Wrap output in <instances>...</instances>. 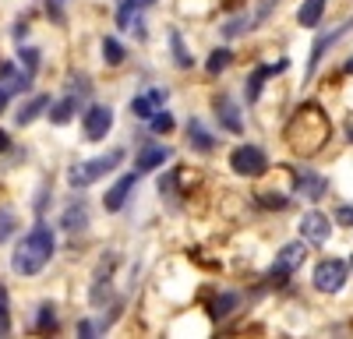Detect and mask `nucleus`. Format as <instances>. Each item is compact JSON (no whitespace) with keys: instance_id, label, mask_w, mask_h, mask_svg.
Wrapping results in <instances>:
<instances>
[{"instance_id":"f257e3e1","label":"nucleus","mask_w":353,"mask_h":339,"mask_svg":"<svg viewBox=\"0 0 353 339\" xmlns=\"http://www.w3.org/2000/svg\"><path fill=\"white\" fill-rule=\"evenodd\" d=\"M329 138H332V124H329L325 110H321L318 103H304L286 124V145L304 159L318 156L321 149H325Z\"/></svg>"},{"instance_id":"f03ea898","label":"nucleus","mask_w":353,"mask_h":339,"mask_svg":"<svg viewBox=\"0 0 353 339\" xmlns=\"http://www.w3.org/2000/svg\"><path fill=\"white\" fill-rule=\"evenodd\" d=\"M53 251H57L53 230H50L46 223H36L32 230L18 240V247H14V254H11V269H14L18 276H25V279H28V276H39V272L50 265Z\"/></svg>"},{"instance_id":"7ed1b4c3","label":"nucleus","mask_w":353,"mask_h":339,"mask_svg":"<svg viewBox=\"0 0 353 339\" xmlns=\"http://www.w3.org/2000/svg\"><path fill=\"white\" fill-rule=\"evenodd\" d=\"M121 159H124V149H110L106 156H96V159H88V163H78L71 174H68V181H71V187H88V184H96L99 177H106L110 170H117L121 166Z\"/></svg>"},{"instance_id":"20e7f679","label":"nucleus","mask_w":353,"mask_h":339,"mask_svg":"<svg viewBox=\"0 0 353 339\" xmlns=\"http://www.w3.org/2000/svg\"><path fill=\"white\" fill-rule=\"evenodd\" d=\"M346 276H350V265L343 258H325V262H318L314 265V287L321 294H339L346 287Z\"/></svg>"},{"instance_id":"39448f33","label":"nucleus","mask_w":353,"mask_h":339,"mask_svg":"<svg viewBox=\"0 0 353 339\" xmlns=\"http://www.w3.org/2000/svg\"><path fill=\"white\" fill-rule=\"evenodd\" d=\"M304 254H307V247H304V240H293V244H286L279 254H276V262H272V269H269V282H276V287H283V282L297 272V265L304 262Z\"/></svg>"},{"instance_id":"423d86ee","label":"nucleus","mask_w":353,"mask_h":339,"mask_svg":"<svg viewBox=\"0 0 353 339\" xmlns=\"http://www.w3.org/2000/svg\"><path fill=\"white\" fill-rule=\"evenodd\" d=\"M230 166H233V174H241V177H261L265 170H269V156L258 145H237L230 156Z\"/></svg>"},{"instance_id":"0eeeda50","label":"nucleus","mask_w":353,"mask_h":339,"mask_svg":"<svg viewBox=\"0 0 353 339\" xmlns=\"http://www.w3.org/2000/svg\"><path fill=\"white\" fill-rule=\"evenodd\" d=\"M113 127V110L96 103V106H88L85 110V117H81V131H85V141H103Z\"/></svg>"},{"instance_id":"6e6552de","label":"nucleus","mask_w":353,"mask_h":339,"mask_svg":"<svg viewBox=\"0 0 353 339\" xmlns=\"http://www.w3.org/2000/svg\"><path fill=\"white\" fill-rule=\"evenodd\" d=\"M134 184H138V174H124L121 181H117V184L103 194V209H106V212H121V209L128 205V198H131Z\"/></svg>"},{"instance_id":"1a4fd4ad","label":"nucleus","mask_w":353,"mask_h":339,"mask_svg":"<svg viewBox=\"0 0 353 339\" xmlns=\"http://www.w3.org/2000/svg\"><path fill=\"white\" fill-rule=\"evenodd\" d=\"M329 234H332L329 216H321V212H307V216L301 219V237H304V244H307V240H311V244H325V240H329Z\"/></svg>"},{"instance_id":"9d476101","label":"nucleus","mask_w":353,"mask_h":339,"mask_svg":"<svg viewBox=\"0 0 353 339\" xmlns=\"http://www.w3.org/2000/svg\"><path fill=\"white\" fill-rule=\"evenodd\" d=\"M166 159H170V149L166 145H141L134 166H138V174H152V170H159Z\"/></svg>"},{"instance_id":"9b49d317","label":"nucleus","mask_w":353,"mask_h":339,"mask_svg":"<svg viewBox=\"0 0 353 339\" xmlns=\"http://www.w3.org/2000/svg\"><path fill=\"white\" fill-rule=\"evenodd\" d=\"M216 117H219V124H223L226 131H233V134H241V131H244L241 110L233 106V99H230V96H219V99H216Z\"/></svg>"},{"instance_id":"f8f14e48","label":"nucleus","mask_w":353,"mask_h":339,"mask_svg":"<svg viewBox=\"0 0 353 339\" xmlns=\"http://www.w3.org/2000/svg\"><path fill=\"white\" fill-rule=\"evenodd\" d=\"M325 191H329V181H325V177H318V174H311V170H304V174L297 177V194L311 198V202L325 198Z\"/></svg>"},{"instance_id":"ddd939ff","label":"nucleus","mask_w":353,"mask_h":339,"mask_svg":"<svg viewBox=\"0 0 353 339\" xmlns=\"http://www.w3.org/2000/svg\"><path fill=\"white\" fill-rule=\"evenodd\" d=\"M78 110H81V96L71 92V96H64L61 103H53V106H50V121H53V124H68Z\"/></svg>"},{"instance_id":"4468645a","label":"nucleus","mask_w":353,"mask_h":339,"mask_svg":"<svg viewBox=\"0 0 353 339\" xmlns=\"http://www.w3.org/2000/svg\"><path fill=\"white\" fill-rule=\"evenodd\" d=\"M283 68H286V64H276V68H272V64L254 68V71H251V78H248V89H244V92H248V103H254V99L261 96V85H265V78H272V74H276V71H283Z\"/></svg>"},{"instance_id":"2eb2a0df","label":"nucleus","mask_w":353,"mask_h":339,"mask_svg":"<svg viewBox=\"0 0 353 339\" xmlns=\"http://www.w3.org/2000/svg\"><path fill=\"white\" fill-rule=\"evenodd\" d=\"M350 28H353V21H346V25H339V28H336V32H329V36H321V39L314 43V50H311V71H314V68L321 64V56H325V50H329L332 43H339V39H343V36L350 32Z\"/></svg>"},{"instance_id":"dca6fc26","label":"nucleus","mask_w":353,"mask_h":339,"mask_svg":"<svg viewBox=\"0 0 353 339\" xmlns=\"http://www.w3.org/2000/svg\"><path fill=\"white\" fill-rule=\"evenodd\" d=\"M88 223V209H85V202H81V198H74V202L64 209V219H61V226H64V230H81V226Z\"/></svg>"},{"instance_id":"f3484780","label":"nucleus","mask_w":353,"mask_h":339,"mask_svg":"<svg viewBox=\"0 0 353 339\" xmlns=\"http://www.w3.org/2000/svg\"><path fill=\"white\" fill-rule=\"evenodd\" d=\"M50 106V96H36V99H28L18 113H14V121H18V127H25V124H32L36 117H43V110Z\"/></svg>"},{"instance_id":"a211bd4d","label":"nucleus","mask_w":353,"mask_h":339,"mask_svg":"<svg viewBox=\"0 0 353 339\" xmlns=\"http://www.w3.org/2000/svg\"><path fill=\"white\" fill-rule=\"evenodd\" d=\"M188 138H191V145H194L198 152H212V149H216V138L205 131L201 121H188Z\"/></svg>"},{"instance_id":"6ab92c4d","label":"nucleus","mask_w":353,"mask_h":339,"mask_svg":"<svg viewBox=\"0 0 353 339\" xmlns=\"http://www.w3.org/2000/svg\"><path fill=\"white\" fill-rule=\"evenodd\" d=\"M321 14H325V0H304L301 11H297V21H301L304 28H314V25L321 21Z\"/></svg>"},{"instance_id":"aec40b11","label":"nucleus","mask_w":353,"mask_h":339,"mask_svg":"<svg viewBox=\"0 0 353 339\" xmlns=\"http://www.w3.org/2000/svg\"><path fill=\"white\" fill-rule=\"evenodd\" d=\"M124 56H128V50H124L121 43H117L113 36H106V39H103V61H106V64H113V68H117V64H124Z\"/></svg>"},{"instance_id":"412c9836","label":"nucleus","mask_w":353,"mask_h":339,"mask_svg":"<svg viewBox=\"0 0 353 339\" xmlns=\"http://www.w3.org/2000/svg\"><path fill=\"white\" fill-rule=\"evenodd\" d=\"M170 46H173V61H176V68H191L194 61H191V53H188V46H184V39H181V32H170Z\"/></svg>"},{"instance_id":"4be33fe9","label":"nucleus","mask_w":353,"mask_h":339,"mask_svg":"<svg viewBox=\"0 0 353 339\" xmlns=\"http://www.w3.org/2000/svg\"><path fill=\"white\" fill-rule=\"evenodd\" d=\"M36 329H39V332H53V329H57V307H53V304H39Z\"/></svg>"},{"instance_id":"5701e85b","label":"nucleus","mask_w":353,"mask_h":339,"mask_svg":"<svg viewBox=\"0 0 353 339\" xmlns=\"http://www.w3.org/2000/svg\"><path fill=\"white\" fill-rule=\"evenodd\" d=\"M230 61H233L230 50H212V56H209V64H205V71L216 78V74H223V71L230 68Z\"/></svg>"},{"instance_id":"b1692460","label":"nucleus","mask_w":353,"mask_h":339,"mask_svg":"<svg viewBox=\"0 0 353 339\" xmlns=\"http://www.w3.org/2000/svg\"><path fill=\"white\" fill-rule=\"evenodd\" d=\"M131 113L138 121H149L152 113H156V103H152V96H134L131 99Z\"/></svg>"},{"instance_id":"393cba45","label":"nucleus","mask_w":353,"mask_h":339,"mask_svg":"<svg viewBox=\"0 0 353 339\" xmlns=\"http://www.w3.org/2000/svg\"><path fill=\"white\" fill-rule=\"evenodd\" d=\"M14 230H18V216H14V209H0V244H4Z\"/></svg>"},{"instance_id":"a878e982","label":"nucleus","mask_w":353,"mask_h":339,"mask_svg":"<svg viewBox=\"0 0 353 339\" xmlns=\"http://www.w3.org/2000/svg\"><path fill=\"white\" fill-rule=\"evenodd\" d=\"M18 61L25 64L28 74H36V71H39V50H36V46H21V50H18Z\"/></svg>"},{"instance_id":"bb28decb","label":"nucleus","mask_w":353,"mask_h":339,"mask_svg":"<svg viewBox=\"0 0 353 339\" xmlns=\"http://www.w3.org/2000/svg\"><path fill=\"white\" fill-rule=\"evenodd\" d=\"M11 332V300H8V290L0 287V336Z\"/></svg>"},{"instance_id":"cd10ccee","label":"nucleus","mask_w":353,"mask_h":339,"mask_svg":"<svg viewBox=\"0 0 353 339\" xmlns=\"http://www.w3.org/2000/svg\"><path fill=\"white\" fill-rule=\"evenodd\" d=\"M149 127H152L156 134H166V131H173V117H170L166 110H156L152 117H149Z\"/></svg>"},{"instance_id":"c85d7f7f","label":"nucleus","mask_w":353,"mask_h":339,"mask_svg":"<svg viewBox=\"0 0 353 339\" xmlns=\"http://www.w3.org/2000/svg\"><path fill=\"white\" fill-rule=\"evenodd\" d=\"M138 8H141V0H124L121 11H117V25H121V28H131V11H138Z\"/></svg>"},{"instance_id":"c756f323","label":"nucleus","mask_w":353,"mask_h":339,"mask_svg":"<svg viewBox=\"0 0 353 339\" xmlns=\"http://www.w3.org/2000/svg\"><path fill=\"white\" fill-rule=\"evenodd\" d=\"M233 304H237V294H223V297H216L212 315H216V318H226L230 311H233Z\"/></svg>"},{"instance_id":"7c9ffc66","label":"nucleus","mask_w":353,"mask_h":339,"mask_svg":"<svg viewBox=\"0 0 353 339\" xmlns=\"http://www.w3.org/2000/svg\"><path fill=\"white\" fill-rule=\"evenodd\" d=\"M248 28H254V21H251V18H237V21H230V25L223 28V32H226V36L233 39V36H244Z\"/></svg>"},{"instance_id":"2f4dec72","label":"nucleus","mask_w":353,"mask_h":339,"mask_svg":"<svg viewBox=\"0 0 353 339\" xmlns=\"http://www.w3.org/2000/svg\"><path fill=\"white\" fill-rule=\"evenodd\" d=\"M64 8H68V0H46V14H50V21L61 25V21H64Z\"/></svg>"},{"instance_id":"473e14b6","label":"nucleus","mask_w":353,"mask_h":339,"mask_svg":"<svg viewBox=\"0 0 353 339\" xmlns=\"http://www.w3.org/2000/svg\"><path fill=\"white\" fill-rule=\"evenodd\" d=\"M258 202H261V205H269V209H286V205H290L286 198H279V194L272 198V191H261V198H258Z\"/></svg>"},{"instance_id":"72a5a7b5","label":"nucleus","mask_w":353,"mask_h":339,"mask_svg":"<svg viewBox=\"0 0 353 339\" xmlns=\"http://www.w3.org/2000/svg\"><path fill=\"white\" fill-rule=\"evenodd\" d=\"M336 223H343V226H353V205H343V209H336Z\"/></svg>"},{"instance_id":"f704fd0d","label":"nucleus","mask_w":353,"mask_h":339,"mask_svg":"<svg viewBox=\"0 0 353 339\" xmlns=\"http://www.w3.org/2000/svg\"><path fill=\"white\" fill-rule=\"evenodd\" d=\"M14 78H18L14 64H0V81H14Z\"/></svg>"},{"instance_id":"c9c22d12","label":"nucleus","mask_w":353,"mask_h":339,"mask_svg":"<svg viewBox=\"0 0 353 339\" xmlns=\"http://www.w3.org/2000/svg\"><path fill=\"white\" fill-rule=\"evenodd\" d=\"M149 96H152V103H156V106H163V103H166V92H163V89H152Z\"/></svg>"},{"instance_id":"e433bc0d","label":"nucleus","mask_w":353,"mask_h":339,"mask_svg":"<svg viewBox=\"0 0 353 339\" xmlns=\"http://www.w3.org/2000/svg\"><path fill=\"white\" fill-rule=\"evenodd\" d=\"M8 149H11V134L0 131V152H8Z\"/></svg>"},{"instance_id":"4c0bfd02","label":"nucleus","mask_w":353,"mask_h":339,"mask_svg":"<svg viewBox=\"0 0 353 339\" xmlns=\"http://www.w3.org/2000/svg\"><path fill=\"white\" fill-rule=\"evenodd\" d=\"M25 36H28V25L18 21V25H14V39H25Z\"/></svg>"},{"instance_id":"58836bf2","label":"nucleus","mask_w":353,"mask_h":339,"mask_svg":"<svg viewBox=\"0 0 353 339\" xmlns=\"http://www.w3.org/2000/svg\"><path fill=\"white\" fill-rule=\"evenodd\" d=\"M8 103H11V92H8V89H0V113L8 110Z\"/></svg>"},{"instance_id":"ea45409f","label":"nucleus","mask_w":353,"mask_h":339,"mask_svg":"<svg viewBox=\"0 0 353 339\" xmlns=\"http://www.w3.org/2000/svg\"><path fill=\"white\" fill-rule=\"evenodd\" d=\"M346 71H350V74H353V56H350V61H346Z\"/></svg>"},{"instance_id":"a19ab883","label":"nucleus","mask_w":353,"mask_h":339,"mask_svg":"<svg viewBox=\"0 0 353 339\" xmlns=\"http://www.w3.org/2000/svg\"><path fill=\"white\" fill-rule=\"evenodd\" d=\"M141 4H156V0H141Z\"/></svg>"},{"instance_id":"79ce46f5","label":"nucleus","mask_w":353,"mask_h":339,"mask_svg":"<svg viewBox=\"0 0 353 339\" xmlns=\"http://www.w3.org/2000/svg\"><path fill=\"white\" fill-rule=\"evenodd\" d=\"M350 269H353V262H350Z\"/></svg>"}]
</instances>
